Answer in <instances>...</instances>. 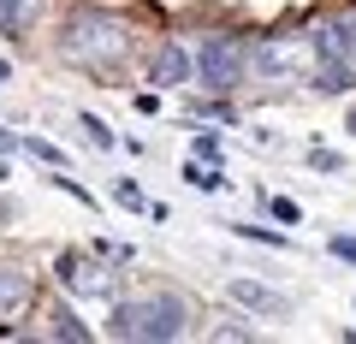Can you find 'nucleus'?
Listing matches in <instances>:
<instances>
[{
    "instance_id": "10",
    "label": "nucleus",
    "mask_w": 356,
    "mask_h": 344,
    "mask_svg": "<svg viewBox=\"0 0 356 344\" xmlns=\"http://www.w3.org/2000/svg\"><path fill=\"white\" fill-rule=\"evenodd\" d=\"M36 24V0H0V36H24Z\"/></svg>"
},
{
    "instance_id": "11",
    "label": "nucleus",
    "mask_w": 356,
    "mask_h": 344,
    "mask_svg": "<svg viewBox=\"0 0 356 344\" xmlns=\"http://www.w3.org/2000/svg\"><path fill=\"white\" fill-rule=\"evenodd\" d=\"M184 184L220 196V190H226V172H220V161H184Z\"/></svg>"
},
{
    "instance_id": "21",
    "label": "nucleus",
    "mask_w": 356,
    "mask_h": 344,
    "mask_svg": "<svg viewBox=\"0 0 356 344\" xmlns=\"http://www.w3.org/2000/svg\"><path fill=\"white\" fill-rule=\"evenodd\" d=\"M18 149V137H13V131H0V154H13Z\"/></svg>"
},
{
    "instance_id": "3",
    "label": "nucleus",
    "mask_w": 356,
    "mask_h": 344,
    "mask_svg": "<svg viewBox=\"0 0 356 344\" xmlns=\"http://www.w3.org/2000/svg\"><path fill=\"white\" fill-rule=\"evenodd\" d=\"M191 54H196V90L208 95H232L250 77V42L232 36V30H208Z\"/></svg>"
},
{
    "instance_id": "6",
    "label": "nucleus",
    "mask_w": 356,
    "mask_h": 344,
    "mask_svg": "<svg viewBox=\"0 0 356 344\" xmlns=\"http://www.w3.org/2000/svg\"><path fill=\"white\" fill-rule=\"evenodd\" d=\"M309 54H315V65H332V60L356 65V18H321L309 30Z\"/></svg>"
},
{
    "instance_id": "24",
    "label": "nucleus",
    "mask_w": 356,
    "mask_h": 344,
    "mask_svg": "<svg viewBox=\"0 0 356 344\" xmlns=\"http://www.w3.org/2000/svg\"><path fill=\"white\" fill-rule=\"evenodd\" d=\"M0 179H6V161H0Z\"/></svg>"
},
{
    "instance_id": "5",
    "label": "nucleus",
    "mask_w": 356,
    "mask_h": 344,
    "mask_svg": "<svg viewBox=\"0 0 356 344\" xmlns=\"http://www.w3.org/2000/svg\"><path fill=\"white\" fill-rule=\"evenodd\" d=\"M54 279H60V291H72V297H113V273H107L95 255H83V249H60L54 255Z\"/></svg>"
},
{
    "instance_id": "12",
    "label": "nucleus",
    "mask_w": 356,
    "mask_h": 344,
    "mask_svg": "<svg viewBox=\"0 0 356 344\" xmlns=\"http://www.w3.org/2000/svg\"><path fill=\"white\" fill-rule=\"evenodd\" d=\"M48 338H72V344H83V338H89V327L72 315V309H54V315H48Z\"/></svg>"
},
{
    "instance_id": "18",
    "label": "nucleus",
    "mask_w": 356,
    "mask_h": 344,
    "mask_svg": "<svg viewBox=\"0 0 356 344\" xmlns=\"http://www.w3.org/2000/svg\"><path fill=\"white\" fill-rule=\"evenodd\" d=\"M113 196H119V202H125V208H149V202H143V190H137V184H131V179H119V184H113Z\"/></svg>"
},
{
    "instance_id": "9",
    "label": "nucleus",
    "mask_w": 356,
    "mask_h": 344,
    "mask_svg": "<svg viewBox=\"0 0 356 344\" xmlns=\"http://www.w3.org/2000/svg\"><path fill=\"white\" fill-rule=\"evenodd\" d=\"M30 297H36V285L24 268H0V320H18L30 309Z\"/></svg>"
},
{
    "instance_id": "4",
    "label": "nucleus",
    "mask_w": 356,
    "mask_h": 344,
    "mask_svg": "<svg viewBox=\"0 0 356 344\" xmlns=\"http://www.w3.org/2000/svg\"><path fill=\"white\" fill-rule=\"evenodd\" d=\"M315 54H309V36H261L250 48V72L261 83H303Z\"/></svg>"
},
{
    "instance_id": "17",
    "label": "nucleus",
    "mask_w": 356,
    "mask_h": 344,
    "mask_svg": "<svg viewBox=\"0 0 356 344\" xmlns=\"http://www.w3.org/2000/svg\"><path fill=\"white\" fill-rule=\"evenodd\" d=\"M191 154H196V161H220V137H208V131H202V137L191 142Z\"/></svg>"
},
{
    "instance_id": "19",
    "label": "nucleus",
    "mask_w": 356,
    "mask_h": 344,
    "mask_svg": "<svg viewBox=\"0 0 356 344\" xmlns=\"http://www.w3.org/2000/svg\"><path fill=\"white\" fill-rule=\"evenodd\" d=\"M309 166H315V172H344V161H339V154H327V149L309 154Z\"/></svg>"
},
{
    "instance_id": "7",
    "label": "nucleus",
    "mask_w": 356,
    "mask_h": 344,
    "mask_svg": "<svg viewBox=\"0 0 356 344\" xmlns=\"http://www.w3.org/2000/svg\"><path fill=\"white\" fill-rule=\"evenodd\" d=\"M149 83L154 90H184V83H196V54L184 42H161L154 60H149Z\"/></svg>"
},
{
    "instance_id": "15",
    "label": "nucleus",
    "mask_w": 356,
    "mask_h": 344,
    "mask_svg": "<svg viewBox=\"0 0 356 344\" xmlns=\"http://www.w3.org/2000/svg\"><path fill=\"white\" fill-rule=\"evenodd\" d=\"M238 238H255V243H267V249H285V238L280 231H267V226H232Z\"/></svg>"
},
{
    "instance_id": "23",
    "label": "nucleus",
    "mask_w": 356,
    "mask_h": 344,
    "mask_svg": "<svg viewBox=\"0 0 356 344\" xmlns=\"http://www.w3.org/2000/svg\"><path fill=\"white\" fill-rule=\"evenodd\" d=\"M0 83H13V65H6V60H0Z\"/></svg>"
},
{
    "instance_id": "13",
    "label": "nucleus",
    "mask_w": 356,
    "mask_h": 344,
    "mask_svg": "<svg viewBox=\"0 0 356 344\" xmlns=\"http://www.w3.org/2000/svg\"><path fill=\"white\" fill-rule=\"evenodd\" d=\"M18 149H24V154H36L42 166H65V154L54 149V142H42V137H18Z\"/></svg>"
},
{
    "instance_id": "20",
    "label": "nucleus",
    "mask_w": 356,
    "mask_h": 344,
    "mask_svg": "<svg viewBox=\"0 0 356 344\" xmlns=\"http://www.w3.org/2000/svg\"><path fill=\"white\" fill-rule=\"evenodd\" d=\"M332 255H339V261H356V238H344V231H339V238H332Z\"/></svg>"
},
{
    "instance_id": "16",
    "label": "nucleus",
    "mask_w": 356,
    "mask_h": 344,
    "mask_svg": "<svg viewBox=\"0 0 356 344\" xmlns=\"http://www.w3.org/2000/svg\"><path fill=\"white\" fill-rule=\"evenodd\" d=\"M267 208H273V220H285V226H297V220H303V208H297V202H285V196H273Z\"/></svg>"
},
{
    "instance_id": "14",
    "label": "nucleus",
    "mask_w": 356,
    "mask_h": 344,
    "mask_svg": "<svg viewBox=\"0 0 356 344\" xmlns=\"http://www.w3.org/2000/svg\"><path fill=\"white\" fill-rule=\"evenodd\" d=\"M77 125L89 131V142H95V149H113V142H119V137H113V125H107V119H95V113H83Z\"/></svg>"
},
{
    "instance_id": "1",
    "label": "nucleus",
    "mask_w": 356,
    "mask_h": 344,
    "mask_svg": "<svg viewBox=\"0 0 356 344\" xmlns=\"http://www.w3.org/2000/svg\"><path fill=\"white\" fill-rule=\"evenodd\" d=\"M131 48H137L131 24H125V18H113V13H95V6L72 13V18H65V30H60V60L83 65V72H95V77H113L119 65L131 60Z\"/></svg>"
},
{
    "instance_id": "22",
    "label": "nucleus",
    "mask_w": 356,
    "mask_h": 344,
    "mask_svg": "<svg viewBox=\"0 0 356 344\" xmlns=\"http://www.w3.org/2000/svg\"><path fill=\"white\" fill-rule=\"evenodd\" d=\"M344 131H350V137H356V107H350V113H344Z\"/></svg>"
},
{
    "instance_id": "8",
    "label": "nucleus",
    "mask_w": 356,
    "mask_h": 344,
    "mask_svg": "<svg viewBox=\"0 0 356 344\" xmlns=\"http://www.w3.org/2000/svg\"><path fill=\"white\" fill-rule=\"evenodd\" d=\"M226 297L243 303L250 315H291V297L273 291V285H255V279H226Z\"/></svg>"
},
{
    "instance_id": "2",
    "label": "nucleus",
    "mask_w": 356,
    "mask_h": 344,
    "mask_svg": "<svg viewBox=\"0 0 356 344\" xmlns=\"http://www.w3.org/2000/svg\"><path fill=\"white\" fill-rule=\"evenodd\" d=\"M113 338H143V344H161V338H184L191 332V303L178 291H149V297H131V303H113Z\"/></svg>"
}]
</instances>
